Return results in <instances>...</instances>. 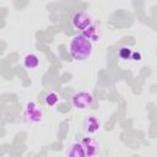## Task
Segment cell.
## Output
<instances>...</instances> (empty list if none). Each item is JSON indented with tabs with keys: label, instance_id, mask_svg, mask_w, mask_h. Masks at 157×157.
<instances>
[{
	"label": "cell",
	"instance_id": "obj_6",
	"mask_svg": "<svg viewBox=\"0 0 157 157\" xmlns=\"http://www.w3.org/2000/svg\"><path fill=\"white\" fill-rule=\"evenodd\" d=\"M99 128H101V123L93 115L86 117V119L83 120V130L86 134H94L99 130Z\"/></svg>",
	"mask_w": 157,
	"mask_h": 157
},
{
	"label": "cell",
	"instance_id": "obj_7",
	"mask_svg": "<svg viewBox=\"0 0 157 157\" xmlns=\"http://www.w3.org/2000/svg\"><path fill=\"white\" fill-rule=\"evenodd\" d=\"M39 65V59L36 54H26L23 58V66L26 69H36Z\"/></svg>",
	"mask_w": 157,
	"mask_h": 157
},
{
	"label": "cell",
	"instance_id": "obj_4",
	"mask_svg": "<svg viewBox=\"0 0 157 157\" xmlns=\"http://www.w3.org/2000/svg\"><path fill=\"white\" fill-rule=\"evenodd\" d=\"M94 102V98L93 96L90 93V92H86V91H80V92H76L75 94H72L71 97V103L75 108L77 109H85V108H88L93 104Z\"/></svg>",
	"mask_w": 157,
	"mask_h": 157
},
{
	"label": "cell",
	"instance_id": "obj_3",
	"mask_svg": "<svg viewBox=\"0 0 157 157\" xmlns=\"http://www.w3.org/2000/svg\"><path fill=\"white\" fill-rule=\"evenodd\" d=\"M25 118L31 123H40L42 119H43L42 107L37 102L29 101L26 104V108H25Z\"/></svg>",
	"mask_w": 157,
	"mask_h": 157
},
{
	"label": "cell",
	"instance_id": "obj_9",
	"mask_svg": "<svg viewBox=\"0 0 157 157\" xmlns=\"http://www.w3.org/2000/svg\"><path fill=\"white\" fill-rule=\"evenodd\" d=\"M44 102H45L47 105L54 107V105L59 102V96H58V93H56V92H53V91L48 92V93L45 94V97H44Z\"/></svg>",
	"mask_w": 157,
	"mask_h": 157
},
{
	"label": "cell",
	"instance_id": "obj_5",
	"mask_svg": "<svg viewBox=\"0 0 157 157\" xmlns=\"http://www.w3.org/2000/svg\"><path fill=\"white\" fill-rule=\"evenodd\" d=\"M80 144L85 151L86 157H94L98 153V144L92 137H83Z\"/></svg>",
	"mask_w": 157,
	"mask_h": 157
},
{
	"label": "cell",
	"instance_id": "obj_11",
	"mask_svg": "<svg viewBox=\"0 0 157 157\" xmlns=\"http://www.w3.org/2000/svg\"><path fill=\"white\" fill-rule=\"evenodd\" d=\"M131 58H132V60H135V61H140V60H141V53L135 52V53L131 54Z\"/></svg>",
	"mask_w": 157,
	"mask_h": 157
},
{
	"label": "cell",
	"instance_id": "obj_10",
	"mask_svg": "<svg viewBox=\"0 0 157 157\" xmlns=\"http://www.w3.org/2000/svg\"><path fill=\"white\" fill-rule=\"evenodd\" d=\"M131 54H132V52H131V49H130L129 47H121V48L119 49V52H118V55H119L121 59H124V60L131 59Z\"/></svg>",
	"mask_w": 157,
	"mask_h": 157
},
{
	"label": "cell",
	"instance_id": "obj_8",
	"mask_svg": "<svg viewBox=\"0 0 157 157\" xmlns=\"http://www.w3.org/2000/svg\"><path fill=\"white\" fill-rule=\"evenodd\" d=\"M66 157H86L85 151H83L81 144H80V142H75V144H72V145L70 146L69 151H67Z\"/></svg>",
	"mask_w": 157,
	"mask_h": 157
},
{
	"label": "cell",
	"instance_id": "obj_1",
	"mask_svg": "<svg viewBox=\"0 0 157 157\" xmlns=\"http://www.w3.org/2000/svg\"><path fill=\"white\" fill-rule=\"evenodd\" d=\"M69 52H70V55L75 60L83 61V60L88 59L92 53V42L82 33L76 34L70 40Z\"/></svg>",
	"mask_w": 157,
	"mask_h": 157
},
{
	"label": "cell",
	"instance_id": "obj_2",
	"mask_svg": "<svg viewBox=\"0 0 157 157\" xmlns=\"http://www.w3.org/2000/svg\"><path fill=\"white\" fill-rule=\"evenodd\" d=\"M72 25L75 28L83 31V36H86L90 40H97L98 34H97V28L92 21V17L86 12V11H76L72 16Z\"/></svg>",
	"mask_w": 157,
	"mask_h": 157
}]
</instances>
